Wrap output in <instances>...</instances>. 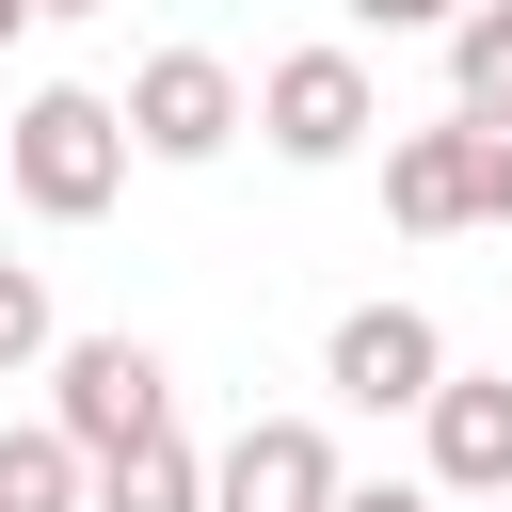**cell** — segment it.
<instances>
[{
    "label": "cell",
    "mask_w": 512,
    "mask_h": 512,
    "mask_svg": "<svg viewBox=\"0 0 512 512\" xmlns=\"http://www.w3.org/2000/svg\"><path fill=\"white\" fill-rule=\"evenodd\" d=\"M0 176H16L32 224H96V208L128 192V112H112L96 80H48V96L0 112Z\"/></svg>",
    "instance_id": "obj_1"
},
{
    "label": "cell",
    "mask_w": 512,
    "mask_h": 512,
    "mask_svg": "<svg viewBox=\"0 0 512 512\" xmlns=\"http://www.w3.org/2000/svg\"><path fill=\"white\" fill-rule=\"evenodd\" d=\"M320 384H336V400H368V416H416V400L448 384L432 304H352V320H336V352H320Z\"/></svg>",
    "instance_id": "obj_6"
},
{
    "label": "cell",
    "mask_w": 512,
    "mask_h": 512,
    "mask_svg": "<svg viewBox=\"0 0 512 512\" xmlns=\"http://www.w3.org/2000/svg\"><path fill=\"white\" fill-rule=\"evenodd\" d=\"M448 112L512 128V0H464V16H448Z\"/></svg>",
    "instance_id": "obj_10"
},
{
    "label": "cell",
    "mask_w": 512,
    "mask_h": 512,
    "mask_svg": "<svg viewBox=\"0 0 512 512\" xmlns=\"http://www.w3.org/2000/svg\"><path fill=\"white\" fill-rule=\"evenodd\" d=\"M336 432L320 416H240V448L208 464V512H336Z\"/></svg>",
    "instance_id": "obj_7"
},
{
    "label": "cell",
    "mask_w": 512,
    "mask_h": 512,
    "mask_svg": "<svg viewBox=\"0 0 512 512\" xmlns=\"http://www.w3.org/2000/svg\"><path fill=\"white\" fill-rule=\"evenodd\" d=\"M432 16H464V0H352V32H432Z\"/></svg>",
    "instance_id": "obj_14"
},
{
    "label": "cell",
    "mask_w": 512,
    "mask_h": 512,
    "mask_svg": "<svg viewBox=\"0 0 512 512\" xmlns=\"http://www.w3.org/2000/svg\"><path fill=\"white\" fill-rule=\"evenodd\" d=\"M32 16H96V0H32Z\"/></svg>",
    "instance_id": "obj_15"
},
{
    "label": "cell",
    "mask_w": 512,
    "mask_h": 512,
    "mask_svg": "<svg viewBox=\"0 0 512 512\" xmlns=\"http://www.w3.org/2000/svg\"><path fill=\"white\" fill-rule=\"evenodd\" d=\"M80 496H96V464H80L48 416H32V432H0V512H80Z\"/></svg>",
    "instance_id": "obj_11"
},
{
    "label": "cell",
    "mask_w": 512,
    "mask_h": 512,
    "mask_svg": "<svg viewBox=\"0 0 512 512\" xmlns=\"http://www.w3.org/2000/svg\"><path fill=\"white\" fill-rule=\"evenodd\" d=\"M336 512H448L432 480H336Z\"/></svg>",
    "instance_id": "obj_13"
},
{
    "label": "cell",
    "mask_w": 512,
    "mask_h": 512,
    "mask_svg": "<svg viewBox=\"0 0 512 512\" xmlns=\"http://www.w3.org/2000/svg\"><path fill=\"white\" fill-rule=\"evenodd\" d=\"M112 112H128V160H224L240 144V64L224 48H144Z\"/></svg>",
    "instance_id": "obj_5"
},
{
    "label": "cell",
    "mask_w": 512,
    "mask_h": 512,
    "mask_svg": "<svg viewBox=\"0 0 512 512\" xmlns=\"http://www.w3.org/2000/svg\"><path fill=\"white\" fill-rule=\"evenodd\" d=\"M384 224H400V240H464V224H512V128H480V112L384 128Z\"/></svg>",
    "instance_id": "obj_2"
},
{
    "label": "cell",
    "mask_w": 512,
    "mask_h": 512,
    "mask_svg": "<svg viewBox=\"0 0 512 512\" xmlns=\"http://www.w3.org/2000/svg\"><path fill=\"white\" fill-rule=\"evenodd\" d=\"M16 16H32V0H0V32H16Z\"/></svg>",
    "instance_id": "obj_16"
},
{
    "label": "cell",
    "mask_w": 512,
    "mask_h": 512,
    "mask_svg": "<svg viewBox=\"0 0 512 512\" xmlns=\"http://www.w3.org/2000/svg\"><path fill=\"white\" fill-rule=\"evenodd\" d=\"M240 128L272 144V160H352L368 128H384V96H368V48H288V64H256V96H240Z\"/></svg>",
    "instance_id": "obj_3"
},
{
    "label": "cell",
    "mask_w": 512,
    "mask_h": 512,
    "mask_svg": "<svg viewBox=\"0 0 512 512\" xmlns=\"http://www.w3.org/2000/svg\"><path fill=\"white\" fill-rule=\"evenodd\" d=\"M48 336H64V320H48V272H32V256H0V384H16V368H48Z\"/></svg>",
    "instance_id": "obj_12"
},
{
    "label": "cell",
    "mask_w": 512,
    "mask_h": 512,
    "mask_svg": "<svg viewBox=\"0 0 512 512\" xmlns=\"http://www.w3.org/2000/svg\"><path fill=\"white\" fill-rule=\"evenodd\" d=\"M160 416H176V384H160V352H144V336H48V432H64L80 464L144 448Z\"/></svg>",
    "instance_id": "obj_4"
},
{
    "label": "cell",
    "mask_w": 512,
    "mask_h": 512,
    "mask_svg": "<svg viewBox=\"0 0 512 512\" xmlns=\"http://www.w3.org/2000/svg\"><path fill=\"white\" fill-rule=\"evenodd\" d=\"M80 512H208V464H192V448H176V416H160L144 448H112V464H96V496H80Z\"/></svg>",
    "instance_id": "obj_9"
},
{
    "label": "cell",
    "mask_w": 512,
    "mask_h": 512,
    "mask_svg": "<svg viewBox=\"0 0 512 512\" xmlns=\"http://www.w3.org/2000/svg\"><path fill=\"white\" fill-rule=\"evenodd\" d=\"M416 416H432V496H512V384H464L448 368Z\"/></svg>",
    "instance_id": "obj_8"
}]
</instances>
